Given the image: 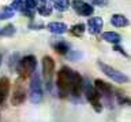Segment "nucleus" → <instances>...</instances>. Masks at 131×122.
Listing matches in <instances>:
<instances>
[{
    "instance_id": "4be33fe9",
    "label": "nucleus",
    "mask_w": 131,
    "mask_h": 122,
    "mask_svg": "<svg viewBox=\"0 0 131 122\" xmlns=\"http://www.w3.org/2000/svg\"><path fill=\"white\" fill-rule=\"evenodd\" d=\"M22 4H23V0H14L12 2V10H19L22 8Z\"/></svg>"
},
{
    "instance_id": "4468645a",
    "label": "nucleus",
    "mask_w": 131,
    "mask_h": 122,
    "mask_svg": "<svg viewBox=\"0 0 131 122\" xmlns=\"http://www.w3.org/2000/svg\"><path fill=\"white\" fill-rule=\"evenodd\" d=\"M111 22H112V25L117 26V27H123V26L128 25V19L126 17H123V15H120V14L113 15V17L111 18Z\"/></svg>"
},
{
    "instance_id": "f03ea898",
    "label": "nucleus",
    "mask_w": 131,
    "mask_h": 122,
    "mask_svg": "<svg viewBox=\"0 0 131 122\" xmlns=\"http://www.w3.org/2000/svg\"><path fill=\"white\" fill-rule=\"evenodd\" d=\"M70 82H71V70L67 67H63L59 73H57V78H56V84H57L59 93H60L61 97H66L68 95Z\"/></svg>"
},
{
    "instance_id": "f257e3e1",
    "label": "nucleus",
    "mask_w": 131,
    "mask_h": 122,
    "mask_svg": "<svg viewBox=\"0 0 131 122\" xmlns=\"http://www.w3.org/2000/svg\"><path fill=\"white\" fill-rule=\"evenodd\" d=\"M36 66H37V59L36 56L33 55H27L19 62L18 64V74L22 80H26L29 78L33 73L36 70Z\"/></svg>"
},
{
    "instance_id": "6e6552de",
    "label": "nucleus",
    "mask_w": 131,
    "mask_h": 122,
    "mask_svg": "<svg viewBox=\"0 0 131 122\" xmlns=\"http://www.w3.org/2000/svg\"><path fill=\"white\" fill-rule=\"evenodd\" d=\"M72 7L74 10L77 11L79 15H83V17H89V15L93 14V7L88 4L86 2H83V0H74L72 2Z\"/></svg>"
},
{
    "instance_id": "412c9836",
    "label": "nucleus",
    "mask_w": 131,
    "mask_h": 122,
    "mask_svg": "<svg viewBox=\"0 0 131 122\" xmlns=\"http://www.w3.org/2000/svg\"><path fill=\"white\" fill-rule=\"evenodd\" d=\"M38 13H40L41 15H44V17H45V15H51L52 11H51V8H49L48 6H41L40 8H38Z\"/></svg>"
},
{
    "instance_id": "20e7f679",
    "label": "nucleus",
    "mask_w": 131,
    "mask_h": 122,
    "mask_svg": "<svg viewBox=\"0 0 131 122\" xmlns=\"http://www.w3.org/2000/svg\"><path fill=\"white\" fill-rule=\"evenodd\" d=\"M82 91H85V95H86V97H88V100L93 104L94 110H96L97 112H100L102 110V104L100 103V95L97 93L96 88H94L93 85H90V84H83Z\"/></svg>"
},
{
    "instance_id": "5701e85b",
    "label": "nucleus",
    "mask_w": 131,
    "mask_h": 122,
    "mask_svg": "<svg viewBox=\"0 0 131 122\" xmlns=\"http://www.w3.org/2000/svg\"><path fill=\"white\" fill-rule=\"evenodd\" d=\"M25 4L27 6V8H36L37 0H25Z\"/></svg>"
},
{
    "instance_id": "aec40b11",
    "label": "nucleus",
    "mask_w": 131,
    "mask_h": 122,
    "mask_svg": "<svg viewBox=\"0 0 131 122\" xmlns=\"http://www.w3.org/2000/svg\"><path fill=\"white\" fill-rule=\"evenodd\" d=\"M14 33H15V27L12 25H8L0 30V36H12Z\"/></svg>"
},
{
    "instance_id": "a211bd4d",
    "label": "nucleus",
    "mask_w": 131,
    "mask_h": 122,
    "mask_svg": "<svg viewBox=\"0 0 131 122\" xmlns=\"http://www.w3.org/2000/svg\"><path fill=\"white\" fill-rule=\"evenodd\" d=\"M14 15V10L10 8V7H4V8L0 11V19H6V18H11Z\"/></svg>"
},
{
    "instance_id": "9b49d317",
    "label": "nucleus",
    "mask_w": 131,
    "mask_h": 122,
    "mask_svg": "<svg viewBox=\"0 0 131 122\" xmlns=\"http://www.w3.org/2000/svg\"><path fill=\"white\" fill-rule=\"evenodd\" d=\"M8 92H10V81L8 78H0V104H3L6 101Z\"/></svg>"
},
{
    "instance_id": "dca6fc26",
    "label": "nucleus",
    "mask_w": 131,
    "mask_h": 122,
    "mask_svg": "<svg viewBox=\"0 0 131 122\" xmlns=\"http://www.w3.org/2000/svg\"><path fill=\"white\" fill-rule=\"evenodd\" d=\"M85 32V25L83 23H78V25H74L71 27V33L74 36H82Z\"/></svg>"
},
{
    "instance_id": "f8f14e48",
    "label": "nucleus",
    "mask_w": 131,
    "mask_h": 122,
    "mask_svg": "<svg viewBox=\"0 0 131 122\" xmlns=\"http://www.w3.org/2000/svg\"><path fill=\"white\" fill-rule=\"evenodd\" d=\"M88 26H89L90 33H93V34L100 33V32H101V27H102V19H101V18H97V17L89 19Z\"/></svg>"
},
{
    "instance_id": "6ab92c4d",
    "label": "nucleus",
    "mask_w": 131,
    "mask_h": 122,
    "mask_svg": "<svg viewBox=\"0 0 131 122\" xmlns=\"http://www.w3.org/2000/svg\"><path fill=\"white\" fill-rule=\"evenodd\" d=\"M55 50L59 52V54L66 55V54H67V51H68V45L64 41H60V43H57V45L55 47Z\"/></svg>"
},
{
    "instance_id": "39448f33",
    "label": "nucleus",
    "mask_w": 131,
    "mask_h": 122,
    "mask_svg": "<svg viewBox=\"0 0 131 122\" xmlns=\"http://www.w3.org/2000/svg\"><path fill=\"white\" fill-rule=\"evenodd\" d=\"M100 69L105 73V76H108L109 78H112L115 82H117V84H124V82L128 81V77H127L126 74H123L122 71L113 69L112 66H109V64H105V63L100 62Z\"/></svg>"
},
{
    "instance_id": "0eeeda50",
    "label": "nucleus",
    "mask_w": 131,
    "mask_h": 122,
    "mask_svg": "<svg viewBox=\"0 0 131 122\" xmlns=\"http://www.w3.org/2000/svg\"><path fill=\"white\" fill-rule=\"evenodd\" d=\"M82 88H83V80H82L81 74L78 73H72L71 76V82H70V91L74 96H81Z\"/></svg>"
},
{
    "instance_id": "9d476101",
    "label": "nucleus",
    "mask_w": 131,
    "mask_h": 122,
    "mask_svg": "<svg viewBox=\"0 0 131 122\" xmlns=\"http://www.w3.org/2000/svg\"><path fill=\"white\" fill-rule=\"evenodd\" d=\"M94 85H96V91L98 95L101 96H106V97H111L112 96V87H111L109 84L104 82V81L101 80H96V82H94Z\"/></svg>"
},
{
    "instance_id": "1a4fd4ad",
    "label": "nucleus",
    "mask_w": 131,
    "mask_h": 122,
    "mask_svg": "<svg viewBox=\"0 0 131 122\" xmlns=\"http://www.w3.org/2000/svg\"><path fill=\"white\" fill-rule=\"evenodd\" d=\"M30 95H31V101H34V103H38V101L41 100V97H42V91H41L40 78L37 77V74L34 76V78H33Z\"/></svg>"
},
{
    "instance_id": "423d86ee",
    "label": "nucleus",
    "mask_w": 131,
    "mask_h": 122,
    "mask_svg": "<svg viewBox=\"0 0 131 122\" xmlns=\"http://www.w3.org/2000/svg\"><path fill=\"white\" fill-rule=\"evenodd\" d=\"M53 71H55V62L51 56H44L42 58V74L47 80V82L49 85L53 76Z\"/></svg>"
},
{
    "instance_id": "f3484780",
    "label": "nucleus",
    "mask_w": 131,
    "mask_h": 122,
    "mask_svg": "<svg viewBox=\"0 0 131 122\" xmlns=\"http://www.w3.org/2000/svg\"><path fill=\"white\" fill-rule=\"evenodd\" d=\"M55 6H56V8L59 11H66L68 8V6H70V2L68 0H56Z\"/></svg>"
},
{
    "instance_id": "7ed1b4c3",
    "label": "nucleus",
    "mask_w": 131,
    "mask_h": 122,
    "mask_svg": "<svg viewBox=\"0 0 131 122\" xmlns=\"http://www.w3.org/2000/svg\"><path fill=\"white\" fill-rule=\"evenodd\" d=\"M26 97V89H25V82L23 80L19 78L16 80V82L14 84V91H12V97H11V104L12 106H19L25 101Z\"/></svg>"
},
{
    "instance_id": "b1692460",
    "label": "nucleus",
    "mask_w": 131,
    "mask_h": 122,
    "mask_svg": "<svg viewBox=\"0 0 131 122\" xmlns=\"http://www.w3.org/2000/svg\"><path fill=\"white\" fill-rule=\"evenodd\" d=\"M92 2L97 6H105L106 3H108V0H92Z\"/></svg>"
},
{
    "instance_id": "ddd939ff",
    "label": "nucleus",
    "mask_w": 131,
    "mask_h": 122,
    "mask_svg": "<svg viewBox=\"0 0 131 122\" xmlns=\"http://www.w3.org/2000/svg\"><path fill=\"white\" fill-rule=\"evenodd\" d=\"M48 29H49V32H52V33H59L60 34V33L67 32V26L61 22H52L48 25Z\"/></svg>"
},
{
    "instance_id": "2eb2a0df",
    "label": "nucleus",
    "mask_w": 131,
    "mask_h": 122,
    "mask_svg": "<svg viewBox=\"0 0 131 122\" xmlns=\"http://www.w3.org/2000/svg\"><path fill=\"white\" fill-rule=\"evenodd\" d=\"M102 39L106 40L108 43H112V44H117L120 41V36L113 33V32H106V33H104L102 34Z\"/></svg>"
}]
</instances>
